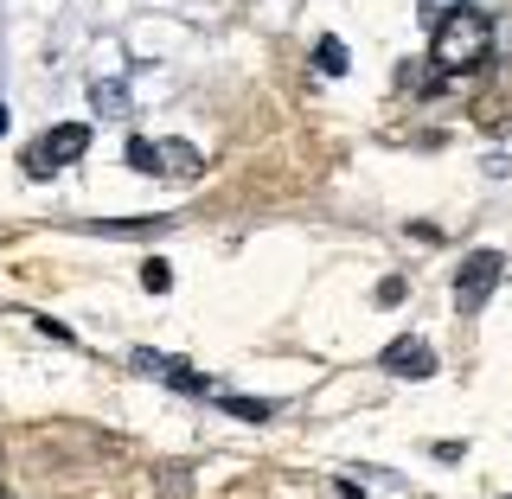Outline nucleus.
Segmentation results:
<instances>
[{
    "instance_id": "0eeeda50",
    "label": "nucleus",
    "mask_w": 512,
    "mask_h": 499,
    "mask_svg": "<svg viewBox=\"0 0 512 499\" xmlns=\"http://www.w3.org/2000/svg\"><path fill=\"white\" fill-rule=\"evenodd\" d=\"M84 231H96V237H148V231H167V218H96Z\"/></svg>"
},
{
    "instance_id": "9d476101",
    "label": "nucleus",
    "mask_w": 512,
    "mask_h": 499,
    "mask_svg": "<svg viewBox=\"0 0 512 499\" xmlns=\"http://www.w3.org/2000/svg\"><path fill=\"white\" fill-rule=\"evenodd\" d=\"M160 378H167V384H173V391H192V397H205V378H199V372H192V365H186V359H167V372H160Z\"/></svg>"
},
{
    "instance_id": "9b49d317",
    "label": "nucleus",
    "mask_w": 512,
    "mask_h": 499,
    "mask_svg": "<svg viewBox=\"0 0 512 499\" xmlns=\"http://www.w3.org/2000/svg\"><path fill=\"white\" fill-rule=\"evenodd\" d=\"M141 288H148V295H167V288H173V269L160 263V256H148V263H141Z\"/></svg>"
},
{
    "instance_id": "ddd939ff",
    "label": "nucleus",
    "mask_w": 512,
    "mask_h": 499,
    "mask_svg": "<svg viewBox=\"0 0 512 499\" xmlns=\"http://www.w3.org/2000/svg\"><path fill=\"white\" fill-rule=\"evenodd\" d=\"M167 359H173V352H148V346H135V352H128V365H135V372H148V378L167 372Z\"/></svg>"
},
{
    "instance_id": "2eb2a0df",
    "label": "nucleus",
    "mask_w": 512,
    "mask_h": 499,
    "mask_svg": "<svg viewBox=\"0 0 512 499\" xmlns=\"http://www.w3.org/2000/svg\"><path fill=\"white\" fill-rule=\"evenodd\" d=\"M7 122H13V116H7V103H0V135H7Z\"/></svg>"
},
{
    "instance_id": "39448f33",
    "label": "nucleus",
    "mask_w": 512,
    "mask_h": 499,
    "mask_svg": "<svg viewBox=\"0 0 512 499\" xmlns=\"http://www.w3.org/2000/svg\"><path fill=\"white\" fill-rule=\"evenodd\" d=\"M154 160H160L167 180H199L205 173V154L192 148V141H154Z\"/></svg>"
},
{
    "instance_id": "f8f14e48",
    "label": "nucleus",
    "mask_w": 512,
    "mask_h": 499,
    "mask_svg": "<svg viewBox=\"0 0 512 499\" xmlns=\"http://www.w3.org/2000/svg\"><path fill=\"white\" fill-rule=\"evenodd\" d=\"M128 167H135V173H160V160H154V141H148V135L128 141Z\"/></svg>"
},
{
    "instance_id": "423d86ee",
    "label": "nucleus",
    "mask_w": 512,
    "mask_h": 499,
    "mask_svg": "<svg viewBox=\"0 0 512 499\" xmlns=\"http://www.w3.org/2000/svg\"><path fill=\"white\" fill-rule=\"evenodd\" d=\"M90 103L103 109V116H128V109H135V96H128L122 77H96V84H90Z\"/></svg>"
},
{
    "instance_id": "f03ea898",
    "label": "nucleus",
    "mask_w": 512,
    "mask_h": 499,
    "mask_svg": "<svg viewBox=\"0 0 512 499\" xmlns=\"http://www.w3.org/2000/svg\"><path fill=\"white\" fill-rule=\"evenodd\" d=\"M84 154H90V128L84 122H58L45 141L26 148V173H32V180H52L58 167H71V160H84Z\"/></svg>"
},
{
    "instance_id": "6e6552de",
    "label": "nucleus",
    "mask_w": 512,
    "mask_h": 499,
    "mask_svg": "<svg viewBox=\"0 0 512 499\" xmlns=\"http://www.w3.org/2000/svg\"><path fill=\"white\" fill-rule=\"evenodd\" d=\"M224 416H237V423H269L276 416V404H263V397H218Z\"/></svg>"
},
{
    "instance_id": "4468645a",
    "label": "nucleus",
    "mask_w": 512,
    "mask_h": 499,
    "mask_svg": "<svg viewBox=\"0 0 512 499\" xmlns=\"http://www.w3.org/2000/svg\"><path fill=\"white\" fill-rule=\"evenodd\" d=\"M423 7V20H442V13H455V7H468V0H416Z\"/></svg>"
},
{
    "instance_id": "20e7f679",
    "label": "nucleus",
    "mask_w": 512,
    "mask_h": 499,
    "mask_svg": "<svg viewBox=\"0 0 512 499\" xmlns=\"http://www.w3.org/2000/svg\"><path fill=\"white\" fill-rule=\"evenodd\" d=\"M384 372H391V378H429V372H436V352H429L423 340H410V333H404V340H391V346H384Z\"/></svg>"
},
{
    "instance_id": "7ed1b4c3",
    "label": "nucleus",
    "mask_w": 512,
    "mask_h": 499,
    "mask_svg": "<svg viewBox=\"0 0 512 499\" xmlns=\"http://www.w3.org/2000/svg\"><path fill=\"white\" fill-rule=\"evenodd\" d=\"M500 276H506V256H500V250H474V256H461V269H455V308H461V314H474L480 301L500 288Z\"/></svg>"
},
{
    "instance_id": "f257e3e1",
    "label": "nucleus",
    "mask_w": 512,
    "mask_h": 499,
    "mask_svg": "<svg viewBox=\"0 0 512 499\" xmlns=\"http://www.w3.org/2000/svg\"><path fill=\"white\" fill-rule=\"evenodd\" d=\"M429 58L442 71H474V64L493 58V20L480 7H455L436 20V39H429Z\"/></svg>"
},
{
    "instance_id": "1a4fd4ad",
    "label": "nucleus",
    "mask_w": 512,
    "mask_h": 499,
    "mask_svg": "<svg viewBox=\"0 0 512 499\" xmlns=\"http://www.w3.org/2000/svg\"><path fill=\"white\" fill-rule=\"evenodd\" d=\"M314 71L320 77H346V45L333 39V32H327V39H314Z\"/></svg>"
}]
</instances>
